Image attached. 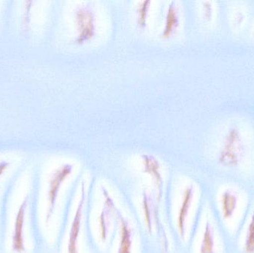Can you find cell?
Wrapping results in <instances>:
<instances>
[{
	"label": "cell",
	"mask_w": 254,
	"mask_h": 253,
	"mask_svg": "<svg viewBox=\"0 0 254 253\" xmlns=\"http://www.w3.org/2000/svg\"><path fill=\"white\" fill-rule=\"evenodd\" d=\"M76 37L74 43L83 45L95 38L97 34L96 13L90 2H83L74 10Z\"/></svg>",
	"instance_id": "cell-1"
},
{
	"label": "cell",
	"mask_w": 254,
	"mask_h": 253,
	"mask_svg": "<svg viewBox=\"0 0 254 253\" xmlns=\"http://www.w3.org/2000/svg\"><path fill=\"white\" fill-rule=\"evenodd\" d=\"M245 144L238 128L233 126L225 135L219 154V161L227 167H236L245 154Z\"/></svg>",
	"instance_id": "cell-2"
},
{
	"label": "cell",
	"mask_w": 254,
	"mask_h": 253,
	"mask_svg": "<svg viewBox=\"0 0 254 253\" xmlns=\"http://www.w3.org/2000/svg\"><path fill=\"white\" fill-rule=\"evenodd\" d=\"M72 164L62 165L54 172L49 181V193H48V200H49V209L46 215V223L49 222L55 210L57 199L61 190V186L64 184L66 178L71 175L73 170Z\"/></svg>",
	"instance_id": "cell-3"
},
{
	"label": "cell",
	"mask_w": 254,
	"mask_h": 253,
	"mask_svg": "<svg viewBox=\"0 0 254 253\" xmlns=\"http://www.w3.org/2000/svg\"><path fill=\"white\" fill-rule=\"evenodd\" d=\"M86 193H85L84 185L82 186V193L76 209L75 215L73 218L70 230L69 238H68V253H78L77 252V241L80 235V227H81L82 218H83V210L84 207V202L86 200Z\"/></svg>",
	"instance_id": "cell-4"
},
{
	"label": "cell",
	"mask_w": 254,
	"mask_h": 253,
	"mask_svg": "<svg viewBox=\"0 0 254 253\" xmlns=\"http://www.w3.org/2000/svg\"><path fill=\"white\" fill-rule=\"evenodd\" d=\"M28 199V197L25 198L21 203L15 219L14 231H13V240H12V250L15 253H22L25 251L23 226Z\"/></svg>",
	"instance_id": "cell-5"
},
{
	"label": "cell",
	"mask_w": 254,
	"mask_h": 253,
	"mask_svg": "<svg viewBox=\"0 0 254 253\" xmlns=\"http://www.w3.org/2000/svg\"><path fill=\"white\" fill-rule=\"evenodd\" d=\"M194 197V187L190 185L185 189L184 192L182 203L179 208V215H178V230L181 237L185 238V225H186L187 218L189 215L192 201Z\"/></svg>",
	"instance_id": "cell-6"
},
{
	"label": "cell",
	"mask_w": 254,
	"mask_h": 253,
	"mask_svg": "<svg viewBox=\"0 0 254 253\" xmlns=\"http://www.w3.org/2000/svg\"><path fill=\"white\" fill-rule=\"evenodd\" d=\"M180 26V15L179 7L176 1H171L167 7L166 13L164 29L161 32L163 38L168 39L173 37Z\"/></svg>",
	"instance_id": "cell-7"
},
{
	"label": "cell",
	"mask_w": 254,
	"mask_h": 253,
	"mask_svg": "<svg viewBox=\"0 0 254 253\" xmlns=\"http://www.w3.org/2000/svg\"><path fill=\"white\" fill-rule=\"evenodd\" d=\"M222 217L229 220L234 216L238 206V198L235 193L231 190H226L221 196Z\"/></svg>",
	"instance_id": "cell-8"
},
{
	"label": "cell",
	"mask_w": 254,
	"mask_h": 253,
	"mask_svg": "<svg viewBox=\"0 0 254 253\" xmlns=\"http://www.w3.org/2000/svg\"><path fill=\"white\" fill-rule=\"evenodd\" d=\"M118 217L120 224V245L119 253H131V230L128 222L122 214L118 211Z\"/></svg>",
	"instance_id": "cell-9"
},
{
	"label": "cell",
	"mask_w": 254,
	"mask_h": 253,
	"mask_svg": "<svg viewBox=\"0 0 254 253\" xmlns=\"http://www.w3.org/2000/svg\"><path fill=\"white\" fill-rule=\"evenodd\" d=\"M199 253H216L214 230L209 221H207L204 226Z\"/></svg>",
	"instance_id": "cell-10"
},
{
	"label": "cell",
	"mask_w": 254,
	"mask_h": 253,
	"mask_svg": "<svg viewBox=\"0 0 254 253\" xmlns=\"http://www.w3.org/2000/svg\"><path fill=\"white\" fill-rule=\"evenodd\" d=\"M151 1H141L138 3L136 9L137 25L138 28L143 30L147 25L148 16L150 9Z\"/></svg>",
	"instance_id": "cell-11"
},
{
	"label": "cell",
	"mask_w": 254,
	"mask_h": 253,
	"mask_svg": "<svg viewBox=\"0 0 254 253\" xmlns=\"http://www.w3.org/2000/svg\"><path fill=\"white\" fill-rule=\"evenodd\" d=\"M244 248L246 253H254V211L248 226Z\"/></svg>",
	"instance_id": "cell-12"
},
{
	"label": "cell",
	"mask_w": 254,
	"mask_h": 253,
	"mask_svg": "<svg viewBox=\"0 0 254 253\" xmlns=\"http://www.w3.org/2000/svg\"><path fill=\"white\" fill-rule=\"evenodd\" d=\"M149 198H148L147 195L144 194V196H143V208H144V213L146 215V225H147L148 230L150 231L151 228H152V223H151V215L149 213L150 211L149 210Z\"/></svg>",
	"instance_id": "cell-13"
},
{
	"label": "cell",
	"mask_w": 254,
	"mask_h": 253,
	"mask_svg": "<svg viewBox=\"0 0 254 253\" xmlns=\"http://www.w3.org/2000/svg\"><path fill=\"white\" fill-rule=\"evenodd\" d=\"M203 13L204 17L207 20H210L213 16V7H212L211 2L210 1H205L203 5Z\"/></svg>",
	"instance_id": "cell-14"
},
{
	"label": "cell",
	"mask_w": 254,
	"mask_h": 253,
	"mask_svg": "<svg viewBox=\"0 0 254 253\" xmlns=\"http://www.w3.org/2000/svg\"><path fill=\"white\" fill-rule=\"evenodd\" d=\"M9 166V163L5 161H2L0 163V177L2 175L3 172H4L6 169H7V166Z\"/></svg>",
	"instance_id": "cell-15"
}]
</instances>
